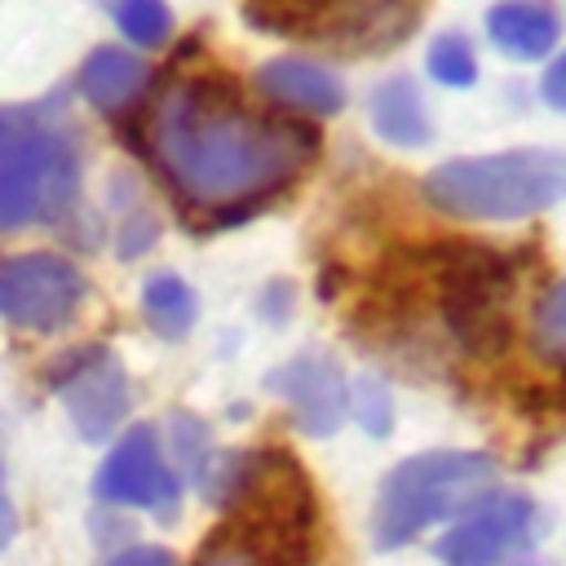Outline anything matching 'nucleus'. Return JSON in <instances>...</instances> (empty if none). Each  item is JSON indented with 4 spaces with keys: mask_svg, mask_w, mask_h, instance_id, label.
<instances>
[{
    "mask_svg": "<svg viewBox=\"0 0 566 566\" xmlns=\"http://www.w3.org/2000/svg\"><path fill=\"white\" fill-rule=\"evenodd\" d=\"M539 535V509L517 491H486L473 509H464L433 544L442 566H500L504 557L531 548Z\"/></svg>",
    "mask_w": 566,
    "mask_h": 566,
    "instance_id": "8",
    "label": "nucleus"
},
{
    "mask_svg": "<svg viewBox=\"0 0 566 566\" xmlns=\"http://www.w3.org/2000/svg\"><path fill=\"white\" fill-rule=\"evenodd\" d=\"M349 411L371 438H389L394 429V394L380 376H358L349 385Z\"/></svg>",
    "mask_w": 566,
    "mask_h": 566,
    "instance_id": "19",
    "label": "nucleus"
},
{
    "mask_svg": "<svg viewBox=\"0 0 566 566\" xmlns=\"http://www.w3.org/2000/svg\"><path fill=\"white\" fill-rule=\"evenodd\" d=\"M539 97H544L553 111L566 115V49L548 57V66H544V75H539Z\"/></svg>",
    "mask_w": 566,
    "mask_h": 566,
    "instance_id": "22",
    "label": "nucleus"
},
{
    "mask_svg": "<svg viewBox=\"0 0 566 566\" xmlns=\"http://www.w3.org/2000/svg\"><path fill=\"white\" fill-rule=\"evenodd\" d=\"M424 71L442 88H473L478 84V49L464 31H438L424 53Z\"/></svg>",
    "mask_w": 566,
    "mask_h": 566,
    "instance_id": "17",
    "label": "nucleus"
},
{
    "mask_svg": "<svg viewBox=\"0 0 566 566\" xmlns=\"http://www.w3.org/2000/svg\"><path fill=\"white\" fill-rule=\"evenodd\" d=\"M265 389L292 411L296 429L310 438H332L349 416V380L327 354H296L265 376Z\"/></svg>",
    "mask_w": 566,
    "mask_h": 566,
    "instance_id": "9",
    "label": "nucleus"
},
{
    "mask_svg": "<svg viewBox=\"0 0 566 566\" xmlns=\"http://www.w3.org/2000/svg\"><path fill=\"white\" fill-rule=\"evenodd\" d=\"M93 495L106 509H142L155 517H177L181 509V478L155 424H128L115 447L106 451Z\"/></svg>",
    "mask_w": 566,
    "mask_h": 566,
    "instance_id": "7",
    "label": "nucleus"
},
{
    "mask_svg": "<svg viewBox=\"0 0 566 566\" xmlns=\"http://www.w3.org/2000/svg\"><path fill=\"white\" fill-rule=\"evenodd\" d=\"M13 535H18V509H13V500L0 491V548H9Z\"/></svg>",
    "mask_w": 566,
    "mask_h": 566,
    "instance_id": "24",
    "label": "nucleus"
},
{
    "mask_svg": "<svg viewBox=\"0 0 566 566\" xmlns=\"http://www.w3.org/2000/svg\"><path fill=\"white\" fill-rule=\"evenodd\" d=\"M106 566H177V557L168 548H159V544H128Z\"/></svg>",
    "mask_w": 566,
    "mask_h": 566,
    "instance_id": "23",
    "label": "nucleus"
},
{
    "mask_svg": "<svg viewBox=\"0 0 566 566\" xmlns=\"http://www.w3.org/2000/svg\"><path fill=\"white\" fill-rule=\"evenodd\" d=\"M142 318L159 340H186L199 318V296L181 274L155 270L142 283Z\"/></svg>",
    "mask_w": 566,
    "mask_h": 566,
    "instance_id": "14",
    "label": "nucleus"
},
{
    "mask_svg": "<svg viewBox=\"0 0 566 566\" xmlns=\"http://www.w3.org/2000/svg\"><path fill=\"white\" fill-rule=\"evenodd\" d=\"M172 451H177L181 469L195 478V473L208 464V455H212L208 424H203V420H195V416H172Z\"/></svg>",
    "mask_w": 566,
    "mask_h": 566,
    "instance_id": "21",
    "label": "nucleus"
},
{
    "mask_svg": "<svg viewBox=\"0 0 566 566\" xmlns=\"http://www.w3.org/2000/svg\"><path fill=\"white\" fill-rule=\"evenodd\" d=\"M88 296L84 270L62 252L0 256V318L22 332H62Z\"/></svg>",
    "mask_w": 566,
    "mask_h": 566,
    "instance_id": "5",
    "label": "nucleus"
},
{
    "mask_svg": "<svg viewBox=\"0 0 566 566\" xmlns=\"http://www.w3.org/2000/svg\"><path fill=\"white\" fill-rule=\"evenodd\" d=\"M486 40L513 62H548L562 44V9L553 0H495Z\"/></svg>",
    "mask_w": 566,
    "mask_h": 566,
    "instance_id": "12",
    "label": "nucleus"
},
{
    "mask_svg": "<svg viewBox=\"0 0 566 566\" xmlns=\"http://www.w3.org/2000/svg\"><path fill=\"white\" fill-rule=\"evenodd\" d=\"M150 62L124 44H97L80 62V93L106 119H133L150 97Z\"/></svg>",
    "mask_w": 566,
    "mask_h": 566,
    "instance_id": "11",
    "label": "nucleus"
},
{
    "mask_svg": "<svg viewBox=\"0 0 566 566\" xmlns=\"http://www.w3.org/2000/svg\"><path fill=\"white\" fill-rule=\"evenodd\" d=\"M195 566H310L305 557H287L270 544H261L256 535L239 531V526H221L195 557Z\"/></svg>",
    "mask_w": 566,
    "mask_h": 566,
    "instance_id": "16",
    "label": "nucleus"
},
{
    "mask_svg": "<svg viewBox=\"0 0 566 566\" xmlns=\"http://www.w3.org/2000/svg\"><path fill=\"white\" fill-rule=\"evenodd\" d=\"M252 84H256L261 102H270L283 115H296V119H323V115H336L345 106L340 75L314 57H301V53H279V57L261 62Z\"/></svg>",
    "mask_w": 566,
    "mask_h": 566,
    "instance_id": "10",
    "label": "nucleus"
},
{
    "mask_svg": "<svg viewBox=\"0 0 566 566\" xmlns=\"http://www.w3.org/2000/svg\"><path fill=\"white\" fill-rule=\"evenodd\" d=\"M137 150L190 217L230 226L265 208L318 159V128L252 106L221 71H190L150 97Z\"/></svg>",
    "mask_w": 566,
    "mask_h": 566,
    "instance_id": "1",
    "label": "nucleus"
},
{
    "mask_svg": "<svg viewBox=\"0 0 566 566\" xmlns=\"http://www.w3.org/2000/svg\"><path fill=\"white\" fill-rule=\"evenodd\" d=\"M106 13L115 22V31L133 44V49H164L172 40V9L168 0H106Z\"/></svg>",
    "mask_w": 566,
    "mask_h": 566,
    "instance_id": "15",
    "label": "nucleus"
},
{
    "mask_svg": "<svg viewBox=\"0 0 566 566\" xmlns=\"http://www.w3.org/2000/svg\"><path fill=\"white\" fill-rule=\"evenodd\" d=\"M49 389L66 407V416L84 442L115 438L133 411V380L106 345L66 349L49 367Z\"/></svg>",
    "mask_w": 566,
    "mask_h": 566,
    "instance_id": "6",
    "label": "nucleus"
},
{
    "mask_svg": "<svg viewBox=\"0 0 566 566\" xmlns=\"http://www.w3.org/2000/svg\"><path fill=\"white\" fill-rule=\"evenodd\" d=\"M367 119H371V133L398 150H420L429 146L433 137V119H429V106H424V93L411 75H389L371 88L367 97Z\"/></svg>",
    "mask_w": 566,
    "mask_h": 566,
    "instance_id": "13",
    "label": "nucleus"
},
{
    "mask_svg": "<svg viewBox=\"0 0 566 566\" xmlns=\"http://www.w3.org/2000/svg\"><path fill=\"white\" fill-rule=\"evenodd\" d=\"M159 239V217L146 208V203H133L124 217H119V230H115V252L124 261H137L142 252H150V243Z\"/></svg>",
    "mask_w": 566,
    "mask_h": 566,
    "instance_id": "20",
    "label": "nucleus"
},
{
    "mask_svg": "<svg viewBox=\"0 0 566 566\" xmlns=\"http://www.w3.org/2000/svg\"><path fill=\"white\" fill-rule=\"evenodd\" d=\"M531 349L548 363H566V279L553 283L531 310Z\"/></svg>",
    "mask_w": 566,
    "mask_h": 566,
    "instance_id": "18",
    "label": "nucleus"
},
{
    "mask_svg": "<svg viewBox=\"0 0 566 566\" xmlns=\"http://www.w3.org/2000/svg\"><path fill=\"white\" fill-rule=\"evenodd\" d=\"M495 460L482 451H420L394 464L371 504V544L402 548L438 522H455L495 491Z\"/></svg>",
    "mask_w": 566,
    "mask_h": 566,
    "instance_id": "4",
    "label": "nucleus"
},
{
    "mask_svg": "<svg viewBox=\"0 0 566 566\" xmlns=\"http://www.w3.org/2000/svg\"><path fill=\"white\" fill-rule=\"evenodd\" d=\"M80 181L84 150L62 97L0 106V234L71 217Z\"/></svg>",
    "mask_w": 566,
    "mask_h": 566,
    "instance_id": "2",
    "label": "nucleus"
},
{
    "mask_svg": "<svg viewBox=\"0 0 566 566\" xmlns=\"http://www.w3.org/2000/svg\"><path fill=\"white\" fill-rule=\"evenodd\" d=\"M517 566H531V562H517Z\"/></svg>",
    "mask_w": 566,
    "mask_h": 566,
    "instance_id": "25",
    "label": "nucleus"
},
{
    "mask_svg": "<svg viewBox=\"0 0 566 566\" xmlns=\"http://www.w3.org/2000/svg\"><path fill=\"white\" fill-rule=\"evenodd\" d=\"M420 195L433 212L460 221H522L566 199V150L517 146L500 155H460L438 164Z\"/></svg>",
    "mask_w": 566,
    "mask_h": 566,
    "instance_id": "3",
    "label": "nucleus"
}]
</instances>
